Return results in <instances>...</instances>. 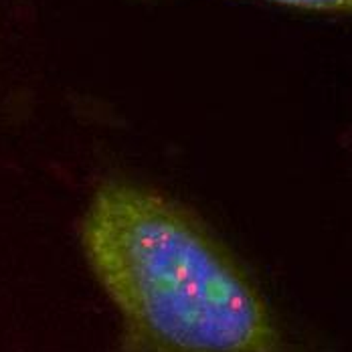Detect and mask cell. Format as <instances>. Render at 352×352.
Masks as SVG:
<instances>
[{
    "instance_id": "obj_1",
    "label": "cell",
    "mask_w": 352,
    "mask_h": 352,
    "mask_svg": "<svg viewBox=\"0 0 352 352\" xmlns=\"http://www.w3.org/2000/svg\"><path fill=\"white\" fill-rule=\"evenodd\" d=\"M81 247L120 318V352H304L207 223L162 190L102 182Z\"/></svg>"
},
{
    "instance_id": "obj_2",
    "label": "cell",
    "mask_w": 352,
    "mask_h": 352,
    "mask_svg": "<svg viewBox=\"0 0 352 352\" xmlns=\"http://www.w3.org/2000/svg\"><path fill=\"white\" fill-rule=\"evenodd\" d=\"M287 8H298L318 14H351L352 0H263Z\"/></svg>"
}]
</instances>
